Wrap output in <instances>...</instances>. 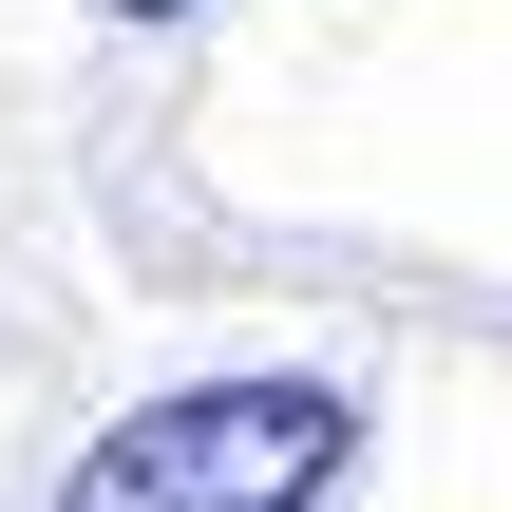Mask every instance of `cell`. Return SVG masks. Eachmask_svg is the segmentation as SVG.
I'll return each instance as SVG.
<instances>
[{"label":"cell","instance_id":"obj_2","mask_svg":"<svg viewBox=\"0 0 512 512\" xmlns=\"http://www.w3.org/2000/svg\"><path fill=\"white\" fill-rule=\"evenodd\" d=\"M114 19H209V0H114Z\"/></svg>","mask_w":512,"mask_h":512},{"label":"cell","instance_id":"obj_1","mask_svg":"<svg viewBox=\"0 0 512 512\" xmlns=\"http://www.w3.org/2000/svg\"><path fill=\"white\" fill-rule=\"evenodd\" d=\"M342 456H361V399L304 361L285 380H171L57 475V512H323Z\"/></svg>","mask_w":512,"mask_h":512}]
</instances>
